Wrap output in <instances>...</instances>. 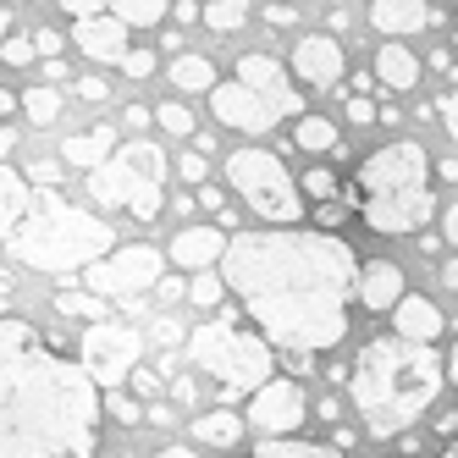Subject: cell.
<instances>
[{
	"instance_id": "obj_1",
	"label": "cell",
	"mask_w": 458,
	"mask_h": 458,
	"mask_svg": "<svg viewBox=\"0 0 458 458\" xmlns=\"http://www.w3.org/2000/svg\"><path fill=\"white\" fill-rule=\"evenodd\" d=\"M221 276L254 332L282 353H326L348 337V293H359V259L337 233L320 226L233 233Z\"/></svg>"
},
{
	"instance_id": "obj_2",
	"label": "cell",
	"mask_w": 458,
	"mask_h": 458,
	"mask_svg": "<svg viewBox=\"0 0 458 458\" xmlns=\"http://www.w3.org/2000/svg\"><path fill=\"white\" fill-rule=\"evenodd\" d=\"M6 343V458H94L100 381L39 343L28 320L0 326Z\"/></svg>"
},
{
	"instance_id": "obj_3",
	"label": "cell",
	"mask_w": 458,
	"mask_h": 458,
	"mask_svg": "<svg viewBox=\"0 0 458 458\" xmlns=\"http://www.w3.org/2000/svg\"><path fill=\"white\" fill-rule=\"evenodd\" d=\"M447 381V359L431 343H409V337H370L348 365V398L365 420V431L392 442L437 403V392Z\"/></svg>"
},
{
	"instance_id": "obj_4",
	"label": "cell",
	"mask_w": 458,
	"mask_h": 458,
	"mask_svg": "<svg viewBox=\"0 0 458 458\" xmlns=\"http://www.w3.org/2000/svg\"><path fill=\"white\" fill-rule=\"evenodd\" d=\"M6 254L28 271L67 276V271H89V266H100V259H111L116 233H111L106 216L67 205V199H55V193H39L17 221H6Z\"/></svg>"
},
{
	"instance_id": "obj_5",
	"label": "cell",
	"mask_w": 458,
	"mask_h": 458,
	"mask_svg": "<svg viewBox=\"0 0 458 458\" xmlns=\"http://www.w3.org/2000/svg\"><path fill=\"white\" fill-rule=\"evenodd\" d=\"M353 193H359V216H365L370 233H381V238L420 233V226L437 216L425 144L392 139V144L370 149L359 160V172H353Z\"/></svg>"
},
{
	"instance_id": "obj_6",
	"label": "cell",
	"mask_w": 458,
	"mask_h": 458,
	"mask_svg": "<svg viewBox=\"0 0 458 458\" xmlns=\"http://www.w3.org/2000/svg\"><path fill=\"white\" fill-rule=\"evenodd\" d=\"M188 365L205 370L221 386V398H254L259 386L276 381L271 343L259 332H249V326H238L233 315H216L199 332H188Z\"/></svg>"
},
{
	"instance_id": "obj_7",
	"label": "cell",
	"mask_w": 458,
	"mask_h": 458,
	"mask_svg": "<svg viewBox=\"0 0 458 458\" xmlns=\"http://www.w3.org/2000/svg\"><path fill=\"white\" fill-rule=\"evenodd\" d=\"M89 193H94V205H122L127 216L155 221L166 210V155L149 139L122 144L100 172H89Z\"/></svg>"
},
{
	"instance_id": "obj_8",
	"label": "cell",
	"mask_w": 458,
	"mask_h": 458,
	"mask_svg": "<svg viewBox=\"0 0 458 458\" xmlns=\"http://www.w3.org/2000/svg\"><path fill=\"white\" fill-rule=\"evenodd\" d=\"M226 182H233L238 199L249 210H259L266 221L299 226V216H304V188L293 182V172L282 166L271 149H233V155H226Z\"/></svg>"
},
{
	"instance_id": "obj_9",
	"label": "cell",
	"mask_w": 458,
	"mask_h": 458,
	"mask_svg": "<svg viewBox=\"0 0 458 458\" xmlns=\"http://www.w3.org/2000/svg\"><path fill=\"white\" fill-rule=\"evenodd\" d=\"M139 359H144L139 326H127V320H94V326H83V337H78V365L100 381V386L133 381V376H139Z\"/></svg>"
},
{
	"instance_id": "obj_10",
	"label": "cell",
	"mask_w": 458,
	"mask_h": 458,
	"mask_svg": "<svg viewBox=\"0 0 458 458\" xmlns=\"http://www.w3.org/2000/svg\"><path fill=\"white\" fill-rule=\"evenodd\" d=\"M160 271H166V254L149 243H133L100 259V266H89V293H100L106 304H139L149 287H160Z\"/></svg>"
},
{
	"instance_id": "obj_11",
	"label": "cell",
	"mask_w": 458,
	"mask_h": 458,
	"mask_svg": "<svg viewBox=\"0 0 458 458\" xmlns=\"http://www.w3.org/2000/svg\"><path fill=\"white\" fill-rule=\"evenodd\" d=\"M304 414H310V398H304V386L293 381V376H276L271 386H259L254 398H249V431H259L266 442H282V437H293L304 425Z\"/></svg>"
},
{
	"instance_id": "obj_12",
	"label": "cell",
	"mask_w": 458,
	"mask_h": 458,
	"mask_svg": "<svg viewBox=\"0 0 458 458\" xmlns=\"http://www.w3.org/2000/svg\"><path fill=\"white\" fill-rule=\"evenodd\" d=\"M238 83L254 89L276 116H310V111H304V94L293 89V78H287V67H282L276 55H243V61H238Z\"/></svg>"
},
{
	"instance_id": "obj_13",
	"label": "cell",
	"mask_w": 458,
	"mask_h": 458,
	"mask_svg": "<svg viewBox=\"0 0 458 458\" xmlns=\"http://www.w3.org/2000/svg\"><path fill=\"white\" fill-rule=\"evenodd\" d=\"M210 111L221 116V127H238V133H271V127L282 122L266 100H259L254 89H243L238 78L233 83H221L216 94H210Z\"/></svg>"
},
{
	"instance_id": "obj_14",
	"label": "cell",
	"mask_w": 458,
	"mask_h": 458,
	"mask_svg": "<svg viewBox=\"0 0 458 458\" xmlns=\"http://www.w3.org/2000/svg\"><path fill=\"white\" fill-rule=\"evenodd\" d=\"M293 72H299L315 94L337 89V83H343V45H337L332 34H310V39H299V50H293Z\"/></svg>"
},
{
	"instance_id": "obj_15",
	"label": "cell",
	"mask_w": 458,
	"mask_h": 458,
	"mask_svg": "<svg viewBox=\"0 0 458 458\" xmlns=\"http://www.w3.org/2000/svg\"><path fill=\"white\" fill-rule=\"evenodd\" d=\"M403 299H409V287H403V271L392 266V259H370V266L359 271V304L370 315H392Z\"/></svg>"
},
{
	"instance_id": "obj_16",
	"label": "cell",
	"mask_w": 458,
	"mask_h": 458,
	"mask_svg": "<svg viewBox=\"0 0 458 458\" xmlns=\"http://www.w3.org/2000/svg\"><path fill=\"white\" fill-rule=\"evenodd\" d=\"M72 39H78V50L83 55H94V61H127V22L122 17H83L78 28H72Z\"/></svg>"
},
{
	"instance_id": "obj_17",
	"label": "cell",
	"mask_w": 458,
	"mask_h": 458,
	"mask_svg": "<svg viewBox=\"0 0 458 458\" xmlns=\"http://www.w3.org/2000/svg\"><path fill=\"white\" fill-rule=\"evenodd\" d=\"M226 243H233V238L216 233V226H182V233L172 238V249H166V254L177 259L182 271H210L216 259H226Z\"/></svg>"
},
{
	"instance_id": "obj_18",
	"label": "cell",
	"mask_w": 458,
	"mask_h": 458,
	"mask_svg": "<svg viewBox=\"0 0 458 458\" xmlns=\"http://www.w3.org/2000/svg\"><path fill=\"white\" fill-rule=\"evenodd\" d=\"M442 310L431 304V299H425V293H409V299L398 304V310H392V332H398V337H409V343H431L437 348V337H442Z\"/></svg>"
},
{
	"instance_id": "obj_19",
	"label": "cell",
	"mask_w": 458,
	"mask_h": 458,
	"mask_svg": "<svg viewBox=\"0 0 458 458\" xmlns=\"http://www.w3.org/2000/svg\"><path fill=\"white\" fill-rule=\"evenodd\" d=\"M370 28H381L386 39H403L431 28V6L425 0H370Z\"/></svg>"
},
{
	"instance_id": "obj_20",
	"label": "cell",
	"mask_w": 458,
	"mask_h": 458,
	"mask_svg": "<svg viewBox=\"0 0 458 458\" xmlns=\"http://www.w3.org/2000/svg\"><path fill=\"white\" fill-rule=\"evenodd\" d=\"M376 78H381L386 89L409 94V89L420 83V55H414V50H403V39H386V45L376 50Z\"/></svg>"
},
{
	"instance_id": "obj_21",
	"label": "cell",
	"mask_w": 458,
	"mask_h": 458,
	"mask_svg": "<svg viewBox=\"0 0 458 458\" xmlns=\"http://www.w3.org/2000/svg\"><path fill=\"white\" fill-rule=\"evenodd\" d=\"M111 155H116V133H111V127H94V133H72L67 144H61V160H72V166H89V172H100Z\"/></svg>"
},
{
	"instance_id": "obj_22",
	"label": "cell",
	"mask_w": 458,
	"mask_h": 458,
	"mask_svg": "<svg viewBox=\"0 0 458 458\" xmlns=\"http://www.w3.org/2000/svg\"><path fill=\"white\" fill-rule=\"evenodd\" d=\"M243 431H249V420H238L233 409H205L193 420V442H205V447H238Z\"/></svg>"
},
{
	"instance_id": "obj_23",
	"label": "cell",
	"mask_w": 458,
	"mask_h": 458,
	"mask_svg": "<svg viewBox=\"0 0 458 458\" xmlns=\"http://www.w3.org/2000/svg\"><path fill=\"white\" fill-rule=\"evenodd\" d=\"M172 83H177L182 94H216V89H221L210 55H193V50H182V55L172 61Z\"/></svg>"
},
{
	"instance_id": "obj_24",
	"label": "cell",
	"mask_w": 458,
	"mask_h": 458,
	"mask_svg": "<svg viewBox=\"0 0 458 458\" xmlns=\"http://www.w3.org/2000/svg\"><path fill=\"white\" fill-rule=\"evenodd\" d=\"M249 458H348L332 442H299V437H282V442H259Z\"/></svg>"
},
{
	"instance_id": "obj_25",
	"label": "cell",
	"mask_w": 458,
	"mask_h": 458,
	"mask_svg": "<svg viewBox=\"0 0 458 458\" xmlns=\"http://www.w3.org/2000/svg\"><path fill=\"white\" fill-rule=\"evenodd\" d=\"M166 12H177L172 0H111V17H122L127 28H155Z\"/></svg>"
},
{
	"instance_id": "obj_26",
	"label": "cell",
	"mask_w": 458,
	"mask_h": 458,
	"mask_svg": "<svg viewBox=\"0 0 458 458\" xmlns=\"http://www.w3.org/2000/svg\"><path fill=\"white\" fill-rule=\"evenodd\" d=\"M299 149H310V155H326V149H337V127H332V116H299Z\"/></svg>"
},
{
	"instance_id": "obj_27",
	"label": "cell",
	"mask_w": 458,
	"mask_h": 458,
	"mask_svg": "<svg viewBox=\"0 0 458 458\" xmlns=\"http://www.w3.org/2000/svg\"><path fill=\"white\" fill-rule=\"evenodd\" d=\"M249 22V0H210L205 6V28L210 34H238Z\"/></svg>"
},
{
	"instance_id": "obj_28",
	"label": "cell",
	"mask_w": 458,
	"mask_h": 458,
	"mask_svg": "<svg viewBox=\"0 0 458 458\" xmlns=\"http://www.w3.org/2000/svg\"><path fill=\"white\" fill-rule=\"evenodd\" d=\"M55 310L72 315V320H89V326L106 320V299H100V293H89V287L83 293H55Z\"/></svg>"
},
{
	"instance_id": "obj_29",
	"label": "cell",
	"mask_w": 458,
	"mask_h": 458,
	"mask_svg": "<svg viewBox=\"0 0 458 458\" xmlns=\"http://www.w3.org/2000/svg\"><path fill=\"white\" fill-rule=\"evenodd\" d=\"M22 111H28V122H34V127H50V122L61 116V94H55L50 83H39V89L22 94Z\"/></svg>"
},
{
	"instance_id": "obj_30",
	"label": "cell",
	"mask_w": 458,
	"mask_h": 458,
	"mask_svg": "<svg viewBox=\"0 0 458 458\" xmlns=\"http://www.w3.org/2000/svg\"><path fill=\"white\" fill-rule=\"evenodd\" d=\"M299 188H304V199H315V205H337V177L326 172V166H310L299 177Z\"/></svg>"
},
{
	"instance_id": "obj_31",
	"label": "cell",
	"mask_w": 458,
	"mask_h": 458,
	"mask_svg": "<svg viewBox=\"0 0 458 458\" xmlns=\"http://www.w3.org/2000/svg\"><path fill=\"white\" fill-rule=\"evenodd\" d=\"M155 122H160V127H166V133H172V139H188V133H193V111H188L182 100H166V106H160V111H155Z\"/></svg>"
},
{
	"instance_id": "obj_32",
	"label": "cell",
	"mask_w": 458,
	"mask_h": 458,
	"mask_svg": "<svg viewBox=\"0 0 458 458\" xmlns=\"http://www.w3.org/2000/svg\"><path fill=\"white\" fill-rule=\"evenodd\" d=\"M188 299L199 304V310L221 304V299H226V276H210V271H199V276H193V287H188Z\"/></svg>"
},
{
	"instance_id": "obj_33",
	"label": "cell",
	"mask_w": 458,
	"mask_h": 458,
	"mask_svg": "<svg viewBox=\"0 0 458 458\" xmlns=\"http://www.w3.org/2000/svg\"><path fill=\"white\" fill-rule=\"evenodd\" d=\"M106 409H111L122 425H139V420H149V409H144V403H133V398H122V392H116V398H111Z\"/></svg>"
},
{
	"instance_id": "obj_34",
	"label": "cell",
	"mask_w": 458,
	"mask_h": 458,
	"mask_svg": "<svg viewBox=\"0 0 458 458\" xmlns=\"http://www.w3.org/2000/svg\"><path fill=\"white\" fill-rule=\"evenodd\" d=\"M122 72H127V78H149V72H155V50H127Z\"/></svg>"
},
{
	"instance_id": "obj_35",
	"label": "cell",
	"mask_w": 458,
	"mask_h": 458,
	"mask_svg": "<svg viewBox=\"0 0 458 458\" xmlns=\"http://www.w3.org/2000/svg\"><path fill=\"white\" fill-rule=\"evenodd\" d=\"M34 55H39V45H34V39H6V67H28Z\"/></svg>"
},
{
	"instance_id": "obj_36",
	"label": "cell",
	"mask_w": 458,
	"mask_h": 458,
	"mask_svg": "<svg viewBox=\"0 0 458 458\" xmlns=\"http://www.w3.org/2000/svg\"><path fill=\"white\" fill-rule=\"evenodd\" d=\"M177 172H182V182H205L210 160H205V155H182V160H177Z\"/></svg>"
},
{
	"instance_id": "obj_37",
	"label": "cell",
	"mask_w": 458,
	"mask_h": 458,
	"mask_svg": "<svg viewBox=\"0 0 458 458\" xmlns=\"http://www.w3.org/2000/svg\"><path fill=\"white\" fill-rule=\"evenodd\" d=\"M348 122H353V127H365V122H381V111H376L370 100H359V94H353V100H348Z\"/></svg>"
},
{
	"instance_id": "obj_38",
	"label": "cell",
	"mask_w": 458,
	"mask_h": 458,
	"mask_svg": "<svg viewBox=\"0 0 458 458\" xmlns=\"http://www.w3.org/2000/svg\"><path fill=\"white\" fill-rule=\"evenodd\" d=\"M437 116H442V127H447V133L458 139V89H453V94H442V106H437Z\"/></svg>"
},
{
	"instance_id": "obj_39",
	"label": "cell",
	"mask_w": 458,
	"mask_h": 458,
	"mask_svg": "<svg viewBox=\"0 0 458 458\" xmlns=\"http://www.w3.org/2000/svg\"><path fill=\"white\" fill-rule=\"evenodd\" d=\"M61 6H67V12L83 22V17H100V6H106V0H61Z\"/></svg>"
},
{
	"instance_id": "obj_40",
	"label": "cell",
	"mask_w": 458,
	"mask_h": 458,
	"mask_svg": "<svg viewBox=\"0 0 458 458\" xmlns=\"http://www.w3.org/2000/svg\"><path fill=\"white\" fill-rule=\"evenodd\" d=\"M199 205H205V210H216V216H226V210H233V205H226V193H221V188H199Z\"/></svg>"
},
{
	"instance_id": "obj_41",
	"label": "cell",
	"mask_w": 458,
	"mask_h": 458,
	"mask_svg": "<svg viewBox=\"0 0 458 458\" xmlns=\"http://www.w3.org/2000/svg\"><path fill=\"white\" fill-rule=\"evenodd\" d=\"M442 238L458 249V205H447V210H442Z\"/></svg>"
},
{
	"instance_id": "obj_42",
	"label": "cell",
	"mask_w": 458,
	"mask_h": 458,
	"mask_svg": "<svg viewBox=\"0 0 458 458\" xmlns=\"http://www.w3.org/2000/svg\"><path fill=\"white\" fill-rule=\"evenodd\" d=\"M343 216H348V205H320V226H326V233L343 226Z\"/></svg>"
},
{
	"instance_id": "obj_43",
	"label": "cell",
	"mask_w": 458,
	"mask_h": 458,
	"mask_svg": "<svg viewBox=\"0 0 458 458\" xmlns=\"http://www.w3.org/2000/svg\"><path fill=\"white\" fill-rule=\"evenodd\" d=\"M78 94H83V100H106V78H83Z\"/></svg>"
},
{
	"instance_id": "obj_44",
	"label": "cell",
	"mask_w": 458,
	"mask_h": 458,
	"mask_svg": "<svg viewBox=\"0 0 458 458\" xmlns=\"http://www.w3.org/2000/svg\"><path fill=\"white\" fill-rule=\"evenodd\" d=\"M34 45H39V55H55V50H61V34H50V28H39V34H34Z\"/></svg>"
},
{
	"instance_id": "obj_45",
	"label": "cell",
	"mask_w": 458,
	"mask_h": 458,
	"mask_svg": "<svg viewBox=\"0 0 458 458\" xmlns=\"http://www.w3.org/2000/svg\"><path fill=\"white\" fill-rule=\"evenodd\" d=\"M172 17H177V28H188L193 17H205V12H199V6H193V0H177V12H172Z\"/></svg>"
},
{
	"instance_id": "obj_46",
	"label": "cell",
	"mask_w": 458,
	"mask_h": 458,
	"mask_svg": "<svg viewBox=\"0 0 458 458\" xmlns=\"http://www.w3.org/2000/svg\"><path fill=\"white\" fill-rule=\"evenodd\" d=\"M182 332H177V320H155V343H177Z\"/></svg>"
},
{
	"instance_id": "obj_47",
	"label": "cell",
	"mask_w": 458,
	"mask_h": 458,
	"mask_svg": "<svg viewBox=\"0 0 458 458\" xmlns=\"http://www.w3.org/2000/svg\"><path fill=\"white\" fill-rule=\"evenodd\" d=\"M332 447H337V453L353 447V425H337V431H332Z\"/></svg>"
},
{
	"instance_id": "obj_48",
	"label": "cell",
	"mask_w": 458,
	"mask_h": 458,
	"mask_svg": "<svg viewBox=\"0 0 458 458\" xmlns=\"http://www.w3.org/2000/svg\"><path fill=\"white\" fill-rule=\"evenodd\" d=\"M149 425H172V409L166 403H149Z\"/></svg>"
},
{
	"instance_id": "obj_49",
	"label": "cell",
	"mask_w": 458,
	"mask_h": 458,
	"mask_svg": "<svg viewBox=\"0 0 458 458\" xmlns=\"http://www.w3.org/2000/svg\"><path fill=\"white\" fill-rule=\"evenodd\" d=\"M127 386H139V392H144V398H149V392H155V376H149V370H139V376H133V381H127Z\"/></svg>"
},
{
	"instance_id": "obj_50",
	"label": "cell",
	"mask_w": 458,
	"mask_h": 458,
	"mask_svg": "<svg viewBox=\"0 0 458 458\" xmlns=\"http://www.w3.org/2000/svg\"><path fill=\"white\" fill-rule=\"evenodd\" d=\"M155 458H199V453H193V447H160Z\"/></svg>"
},
{
	"instance_id": "obj_51",
	"label": "cell",
	"mask_w": 458,
	"mask_h": 458,
	"mask_svg": "<svg viewBox=\"0 0 458 458\" xmlns=\"http://www.w3.org/2000/svg\"><path fill=\"white\" fill-rule=\"evenodd\" d=\"M447 376H453V386H458V343H453V353H447Z\"/></svg>"
},
{
	"instance_id": "obj_52",
	"label": "cell",
	"mask_w": 458,
	"mask_h": 458,
	"mask_svg": "<svg viewBox=\"0 0 458 458\" xmlns=\"http://www.w3.org/2000/svg\"><path fill=\"white\" fill-rule=\"evenodd\" d=\"M442 276H447V287L458 293V259H447V271H442Z\"/></svg>"
},
{
	"instance_id": "obj_53",
	"label": "cell",
	"mask_w": 458,
	"mask_h": 458,
	"mask_svg": "<svg viewBox=\"0 0 458 458\" xmlns=\"http://www.w3.org/2000/svg\"><path fill=\"white\" fill-rule=\"evenodd\" d=\"M442 458H458V442H447V453H442Z\"/></svg>"
},
{
	"instance_id": "obj_54",
	"label": "cell",
	"mask_w": 458,
	"mask_h": 458,
	"mask_svg": "<svg viewBox=\"0 0 458 458\" xmlns=\"http://www.w3.org/2000/svg\"><path fill=\"white\" fill-rule=\"evenodd\" d=\"M282 6H299V0H282Z\"/></svg>"
},
{
	"instance_id": "obj_55",
	"label": "cell",
	"mask_w": 458,
	"mask_h": 458,
	"mask_svg": "<svg viewBox=\"0 0 458 458\" xmlns=\"http://www.w3.org/2000/svg\"><path fill=\"white\" fill-rule=\"evenodd\" d=\"M12 6H17V0H12Z\"/></svg>"
}]
</instances>
